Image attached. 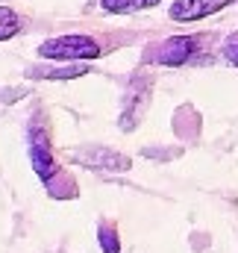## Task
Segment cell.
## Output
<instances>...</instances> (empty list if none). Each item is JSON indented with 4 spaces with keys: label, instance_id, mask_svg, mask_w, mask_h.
Returning a JSON list of instances; mask_svg holds the SVG:
<instances>
[{
    "label": "cell",
    "instance_id": "cell-1",
    "mask_svg": "<svg viewBox=\"0 0 238 253\" xmlns=\"http://www.w3.org/2000/svg\"><path fill=\"white\" fill-rule=\"evenodd\" d=\"M36 53L50 62H91L103 53V47L97 39H91L85 33H65V36H53V39L41 42Z\"/></svg>",
    "mask_w": 238,
    "mask_h": 253
},
{
    "label": "cell",
    "instance_id": "cell-2",
    "mask_svg": "<svg viewBox=\"0 0 238 253\" xmlns=\"http://www.w3.org/2000/svg\"><path fill=\"white\" fill-rule=\"evenodd\" d=\"M200 47V39L194 36H171V39H162L156 44H150L144 50V62L153 65H165V68H177L185 65Z\"/></svg>",
    "mask_w": 238,
    "mask_h": 253
},
{
    "label": "cell",
    "instance_id": "cell-3",
    "mask_svg": "<svg viewBox=\"0 0 238 253\" xmlns=\"http://www.w3.org/2000/svg\"><path fill=\"white\" fill-rule=\"evenodd\" d=\"M30 162H33V171L41 177V183L50 186V180L59 174V165L53 159V150H50V138L41 126H30Z\"/></svg>",
    "mask_w": 238,
    "mask_h": 253
},
{
    "label": "cell",
    "instance_id": "cell-4",
    "mask_svg": "<svg viewBox=\"0 0 238 253\" xmlns=\"http://www.w3.org/2000/svg\"><path fill=\"white\" fill-rule=\"evenodd\" d=\"M74 162L91 168V171H129V156H123L118 150H109V147H77L71 153Z\"/></svg>",
    "mask_w": 238,
    "mask_h": 253
},
{
    "label": "cell",
    "instance_id": "cell-5",
    "mask_svg": "<svg viewBox=\"0 0 238 253\" xmlns=\"http://www.w3.org/2000/svg\"><path fill=\"white\" fill-rule=\"evenodd\" d=\"M233 0H174L171 18L179 21V24H191V21H200V18H209L215 12H221Z\"/></svg>",
    "mask_w": 238,
    "mask_h": 253
},
{
    "label": "cell",
    "instance_id": "cell-6",
    "mask_svg": "<svg viewBox=\"0 0 238 253\" xmlns=\"http://www.w3.org/2000/svg\"><path fill=\"white\" fill-rule=\"evenodd\" d=\"M162 0H100V9L109 12V15H129V12H141V9H150Z\"/></svg>",
    "mask_w": 238,
    "mask_h": 253
},
{
    "label": "cell",
    "instance_id": "cell-7",
    "mask_svg": "<svg viewBox=\"0 0 238 253\" xmlns=\"http://www.w3.org/2000/svg\"><path fill=\"white\" fill-rule=\"evenodd\" d=\"M18 33H21V18H18V12L9 9V6H0V42L12 39V36H18Z\"/></svg>",
    "mask_w": 238,
    "mask_h": 253
},
{
    "label": "cell",
    "instance_id": "cell-8",
    "mask_svg": "<svg viewBox=\"0 0 238 253\" xmlns=\"http://www.w3.org/2000/svg\"><path fill=\"white\" fill-rule=\"evenodd\" d=\"M97 239H100V248H103V253H120L118 230H115L112 224H100V230H97Z\"/></svg>",
    "mask_w": 238,
    "mask_h": 253
},
{
    "label": "cell",
    "instance_id": "cell-9",
    "mask_svg": "<svg viewBox=\"0 0 238 253\" xmlns=\"http://www.w3.org/2000/svg\"><path fill=\"white\" fill-rule=\"evenodd\" d=\"M221 53H224V59L230 65H238V33H233V36L224 42V50H221Z\"/></svg>",
    "mask_w": 238,
    "mask_h": 253
},
{
    "label": "cell",
    "instance_id": "cell-10",
    "mask_svg": "<svg viewBox=\"0 0 238 253\" xmlns=\"http://www.w3.org/2000/svg\"><path fill=\"white\" fill-rule=\"evenodd\" d=\"M82 74V68H68V71H41V77H50V80H62V77H77Z\"/></svg>",
    "mask_w": 238,
    "mask_h": 253
}]
</instances>
